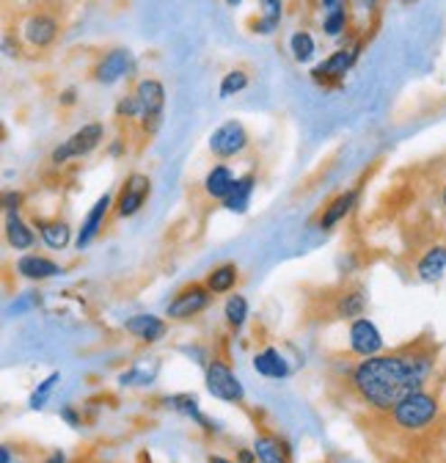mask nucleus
Listing matches in <instances>:
<instances>
[{
    "instance_id": "obj_1",
    "label": "nucleus",
    "mask_w": 446,
    "mask_h": 463,
    "mask_svg": "<svg viewBox=\"0 0 446 463\" xmlns=\"http://www.w3.org/2000/svg\"><path fill=\"white\" fill-rule=\"evenodd\" d=\"M435 373V345L411 342L397 351L353 362L348 389L372 414H388L408 394L427 386Z\"/></svg>"
},
{
    "instance_id": "obj_2",
    "label": "nucleus",
    "mask_w": 446,
    "mask_h": 463,
    "mask_svg": "<svg viewBox=\"0 0 446 463\" xmlns=\"http://www.w3.org/2000/svg\"><path fill=\"white\" fill-rule=\"evenodd\" d=\"M392 422V428L403 436H419L424 430H430L438 417H441V400L435 392L419 389L413 394H408L403 402H397L388 414H380Z\"/></svg>"
},
{
    "instance_id": "obj_3",
    "label": "nucleus",
    "mask_w": 446,
    "mask_h": 463,
    "mask_svg": "<svg viewBox=\"0 0 446 463\" xmlns=\"http://www.w3.org/2000/svg\"><path fill=\"white\" fill-rule=\"evenodd\" d=\"M102 138H105L102 122H88V125H83L78 133H72L64 144H59V146L52 149L50 163H52V165H64V163H70V160L86 157V155H91V152L102 144Z\"/></svg>"
},
{
    "instance_id": "obj_4",
    "label": "nucleus",
    "mask_w": 446,
    "mask_h": 463,
    "mask_svg": "<svg viewBox=\"0 0 446 463\" xmlns=\"http://www.w3.org/2000/svg\"><path fill=\"white\" fill-rule=\"evenodd\" d=\"M20 36H23V42H25L28 47H33V50H47V47H52L55 42H59V36H61V23H59V17H55L52 12H44V9L28 12V14L23 17V23H20Z\"/></svg>"
},
{
    "instance_id": "obj_5",
    "label": "nucleus",
    "mask_w": 446,
    "mask_h": 463,
    "mask_svg": "<svg viewBox=\"0 0 446 463\" xmlns=\"http://www.w3.org/2000/svg\"><path fill=\"white\" fill-rule=\"evenodd\" d=\"M207 389L212 397H218L223 402H243L246 400V389H243L240 378L232 373V367L223 359L207 362Z\"/></svg>"
},
{
    "instance_id": "obj_6",
    "label": "nucleus",
    "mask_w": 446,
    "mask_h": 463,
    "mask_svg": "<svg viewBox=\"0 0 446 463\" xmlns=\"http://www.w3.org/2000/svg\"><path fill=\"white\" fill-rule=\"evenodd\" d=\"M248 149V130L243 128V122L237 119H229L223 122L218 130H212L209 136V152L220 160H229V157H237Z\"/></svg>"
},
{
    "instance_id": "obj_7",
    "label": "nucleus",
    "mask_w": 446,
    "mask_h": 463,
    "mask_svg": "<svg viewBox=\"0 0 446 463\" xmlns=\"http://www.w3.org/2000/svg\"><path fill=\"white\" fill-rule=\"evenodd\" d=\"M209 301H212V293L207 284H188L169 301L165 315L172 320H190V317L201 315L209 307Z\"/></svg>"
},
{
    "instance_id": "obj_8",
    "label": "nucleus",
    "mask_w": 446,
    "mask_h": 463,
    "mask_svg": "<svg viewBox=\"0 0 446 463\" xmlns=\"http://www.w3.org/2000/svg\"><path fill=\"white\" fill-rule=\"evenodd\" d=\"M135 97L141 102V119H144V130L149 128V133H154L160 128L163 119V105H165V89L160 80L154 78H144L135 86Z\"/></svg>"
},
{
    "instance_id": "obj_9",
    "label": "nucleus",
    "mask_w": 446,
    "mask_h": 463,
    "mask_svg": "<svg viewBox=\"0 0 446 463\" xmlns=\"http://www.w3.org/2000/svg\"><path fill=\"white\" fill-rule=\"evenodd\" d=\"M152 194V180L146 174H130L125 180L119 196H116V207H114V215L116 218H133L149 199Z\"/></svg>"
},
{
    "instance_id": "obj_10",
    "label": "nucleus",
    "mask_w": 446,
    "mask_h": 463,
    "mask_svg": "<svg viewBox=\"0 0 446 463\" xmlns=\"http://www.w3.org/2000/svg\"><path fill=\"white\" fill-rule=\"evenodd\" d=\"M350 354L358 359H369V356L383 354V336L372 320H367V317L350 320Z\"/></svg>"
},
{
    "instance_id": "obj_11",
    "label": "nucleus",
    "mask_w": 446,
    "mask_h": 463,
    "mask_svg": "<svg viewBox=\"0 0 446 463\" xmlns=\"http://www.w3.org/2000/svg\"><path fill=\"white\" fill-rule=\"evenodd\" d=\"M130 61H133L130 50H125V47H114V50H107V52L99 58V61H97V67H94L91 78H94L97 83H102V86H110V83L122 80V78L130 72Z\"/></svg>"
},
{
    "instance_id": "obj_12",
    "label": "nucleus",
    "mask_w": 446,
    "mask_h": 463,
    "mask_svg": "<svg viewBox=\"0 0 446 463\" xmlns=\"http://www.w3.org/2000/svg\"><path fill=\"white\" fill-rule=\"evenodd\" d=\"M110 210H114V196H110V194H105V196H99V199L94 202V207L88 210L86 221L80 223L78 238H75V246H78V249H88V246L99 238V232H102V226H105Z\"/></svg>"
},
{
    "instance_id": "obj_13",
    "label": "nucleus",
    "mask_w": 446,
    "mask_h": 463,
    "mask_svg": "<svg viewBox=\"0 0 446 463\" xmlns=\"http://www.w3.org/2000/svg\"><path fill=\"white\" fill-rule=\"evenodd\" d=\"M356 52H358V47L337 50L333 55H328L320 67L311 70V78H314L317 83H322V80H342V78L348 75V70L356 64Z\"/></svg>"
},
{
    "instance_id": "obj_14",
    "label": "nucleus",
    "mask_w": 446,
    "mask_h": 463,
    "mask_svg": "<svg viewBox=\"0 0 446 463\" xmlns=\"http://www.w3.org/2000/svg\"><path fill=\"white\" fill-rule=\"evenodd\" d=\"M33 229L39 232L42 243L50 249V251H64L72 241V229L67 221H59V218H36Z\"/></svg>"
},
{
    "instance_id": "obj_15",
    "label": "nucleus",
    "mask_w": 446,
    "mask_h": 463,
    "mask_svg": "<svg viewBox=\"0 0 446 463\" xmlns=\"http://www.w3.org/2000/svg\"><path fill=\"white\" fill-rule=\"evenodd\" d=\"M17 273L28 281H44V279H52V276H61L64 268L59 262H52L42 254H23L17 262H14Z\"/></svg>"
},
{
    "instance_id": "obj_16",
    "label": "nucleus",
    "mask_w": 446,
    "mask_h": 463,
    "mask_svg": "<svg viewBox=\"0 0 446 463\" xmlns=\"http://www.w3.org/2000/svg\"><path fill=\"white\" fill-rule=\"evenodd\" d=\"M235 183H237L235 171H232L229 165L218 163V165H212V168L207 171V177H204V194H207L212 202H223V199L229 196V191H232Z\"/></svg>"
},
{
    "instance_id": "obj_17",
    "label": "nucleus",
    "mask_w": 446,
    "mask_h": 463,
    "mask_svg": "<svg viewBox=\"0 0 446 463\" xmlns=\"http://www.w3.org/2000/svg\"><path fill=\"white\" fill-rule=\"evenodd\" d=\"M446 273V243H432L416 262V276L422 281H438Z\"/></svg>"
},
{
    "instance_id": "obj_18",
    "label": "nucleus",
    "mask_w": 446,
    "mask_h": 463,
    "mask_svg": "<svg viewBox=\"0 0 446 463\" xmlns=\"http://www.w3.org/2000/svg\"><path fill=\"white\" fill-rule=\"evenodd\" d=\"M125 331L138 336L141 342H157L165 336L169 326H165V320H160L157 315H135L125 323Z\"/></svg>"
},
{
    "instance_id": "obj_19",
    "label": "nucleus",
    "mask_w": 446,
    "mask_h": 463,
    "mask_svg": "<svg viewBox=\"0 0 446 463\" xmlns=\"http://www.w3.org/2000/svg\"><path fill=\"white\" fill-rule=\"evenodd\" d=\"M356 202H358V188H353V191H348V194H339L337 199H333V202L322 210L320 226L328 232V229H333L337 223H342V221L350 215V210L356 207Z\"/></svg>"
},
{
    "instance_id": "obj_20",
    "label": "nucleus",
    "mask_w": 446,
    "mask_h": 463,
    "mask_svg": "<svg viewBox=\"0 0 446 463\" xmlns=\"http://www.w3.org/2000/svg\"><path fill=\"white\" fill-rule=\"evenodd\" d=\"M254 188H256V177H254V174H243V177H237V183L232 185L229 196L220 202V204H223V210L243 215V213L248 210V204H251Z\"/></svg>"
},
{
    "instance_id": "obj_21",
    "label": "nucleus",
    "mask_w": 446,
    "mask_h": 463,
    "mask_svg": "<svg viewBox=\"0 0 446 463\" xmlns=\"http://www.w3.org/2000/svg\"><path fill=\"white\" fill-rule=\"evenodd\" d=\"M254 370H256L259 375H265V378H273V381L290 375L287 359H284L282 354H278L275 347H265V351H259V354L254 356Z\"/></svg>"
},
{
    "instance_id": "obj_22",
    "label": "nucleus",
    "mask_w": 446,
    "mask_h": 463,
    "mask_svg": "<svg viewBox=\"0 0 446 463\" xmlns=\"http://www.w3.org/2000/svg\"><path fill=\"white\" fill-rule=\"evenodd\" d=\"M6 241L14 251H31L36 243L33 229L20 218V213H9L6 215Z\"/></svg>"
},
{
    "instance_id": "obj_23",
    "label": "nucleus",
    "mask_w": 446,
    "mask_h": 463,
    "mask_svg": "<svg viewBox=\"0 0 446 463\" xmlns=\"http://www.w3.org/2000/svg\"><path fill=\"white\" fill-rule=\"evenodd\" d=\"M364 309H367V293L361 287H350L345 293H339L333 315L339 320H356V317H364Z\"/></svg>"
},
{
    "instance_id": "obj_24",
    "label": "nucleus",
    "mask_w": 446,
    "mask_h": 463,
    "mask_svg": "<svg viewBox=\"0 0 446 463\" xmlns=\"http://www.w3.org/2000/svg\"><path fill=\"white\" fill-rule=\"evenodd\" d=\"M237 279H240L237 265H235V262H223V265H218V268L209 270V276H207L204 284L209 287V293H212V296H223V293H232L235 284H237Z\"/></svg>"
},
{
    "instance_id": "obj_25",
    "label": "nucleus",
    "mask_w": 446,
    "mask_h": 463,
    "mask_svg": "<svg viewBox=\"0 0 446 463\" xmlns=\"http://www.w3.org/2000/svg\"><path fill=\"white\" fill-rule=\"evenodd\" d=\"M165 405H172L174 411H180V414H185V417H190L199 428H204V430H212V422L201 414V409H199V402H196V397H190V394H174V397H169L165 400Z\"/></svg>"
},
{
    "instance_id": "obj_26",
    "label": "nucleus",
    "mask_w": 446,
    "mask_h": 463,
    "mask_svg": "<svg viewBox=\"0 0 446 463\" xmlns=\"http://www.w3.org/2000/svg\"><path fill=\"white\" fill-rule=\"evenodd\" d=\"M262 4V17L251 23L254 33H273L278 28V23H282V0H259Z\"/></svg>"
},
{
    "instance_id": "obj_27",
    "label": "nucleus",
    "mask_w": 446,
    "mask_h": 463,
    "mask_svg": "<svg viewBox=\"0 0 446 463\" xmlns=\"http://www.w3.org/2000/svg\"><path fill=\"white\" fill-rule=\"evenodd\" d=\"M254 452H256L259 463H287V452H284L282 441L273 436H256Z\"/></svg>"
},
{
    "instance_id": "obj_28",
    "label": "nucleus",
    "mask_w": 446,
    "mask_h": 463,
    "mask_svg": "<svg viewBox=\"0 0 446 463\" xmlns=\"http://www.w3.org/2000/svg\"><path fill=\"white\" fill-rule=\"evenodd\" d=\"M290 52H293V58H295L298 64H309L311 58H314V52H317L314 36L309 31H295L290 36Z\"/></svg>"
},
{
    "instance_id": "obj_29",
    "label": "nucleus",
    "mask_w": 446,
    "mask_h": 463,
    "mask_svg": "<svg viewBox=\"0 0 446 463\" xmlns=\"http://www.w3.org/2000/svg\"><path fill=\"white\" fill-rule=\"evenodd\" d=\"M223 315H227V323L235 331H240L246 326V320H248V301L243 296H232L227 301V307H223Z\"/></svg>"
},
{
    "instance_id": "obj_30",
    "label": "nucleus",
    "mask_w": 446,
    "mask_h": 463,
    "mask_svg": "<svg viewBox=\"0 0 446 463\" xmlns=\"http://www.w3.org/2000/svg\"><path fill=\"white\" fill-rule=\"evenodd\" d=\"M251 83V78H248V72L246 70H229L227 75L220 78V97L227 99V97H232V94H240L246 86Z\"/></svg>"
},
{
    "instance_id": "obj_31",
    "label": "nucleus",
    "mask_w": 446,
    "mask_h": 463,
    "mask_svg": "<svg viewBox=\"0 0 446 463\" xmlns=\"http://www.w3.org/2000/svg\"><path fill=\"white\" fill-rule=\"evenodd\" d=\"M59 383H61V375H59V373H52V375H47V378H44V381H42V383L36 386V392L31 394V400H28V405H31V409H33V411H39V409H42V405H44V402L50 400L52 389H55V386H59Z\"/></svg>"
},
{
    "instance_id": "obj_32",
    "label": "nucleus",
    "mask_w": 446,
    "mask_h": 463,
    "mask_svg": "<svg viewBox=\"0 0 446 463\" xmlns=\"http://www.w3.org/2000/svg\"><path fill=\"white\" fill-rule=\"evenodd\" d=\"M345 23H348V9L339 6V9H330V12L325 14L322 28H325L328 36H339V33L345 31Z\"/></svg>"
},
{
    "instance_id": "obj_33",
    "label": "nucleus",
    "mask_w": 446,
    "mask_h": 463,
    "mask_svg": "<svg viewBox=\"0 0 446 463\" xmlns=\"http://www.w3.org/2000/svg\"><path fill=\"white\" fill-rule=\"evenodd\" d=\"M116 116H125V119H138V116H141V102H138V97H135V94L122 97L119 105H116Z\"/></svg>"
},
{
    "instance_id": "obj_34",
    "label": "nucleus",
    "mask_w": 446,
    "mask_h": 463,
    "mask_svg": "<svg viewBox=\"0 0 446 463\" xmlns=\"http://www.w3.org/2000/svg\"><path fill=\"white\" fill-rule=\"evenodd\" d=\"M20 202H23V196L17 191H6L4 194V210H6V215L9 213H17L20 210Z\"/></svg>"
},
{
    "instance_id": "obj_35",
    "label": "nucleus",
    "mask_w": 446,
    "mask_h": 463,
    "mask_svg": "<svg viewBox=\"0 0 446 463\" xmlns=\"http://www.w3.org/2000/svg\"><path fill=\"white\" fill-rule=\"evenodd\" d=\"M44 463H67V455H64L61 449H55V452H50V455L44 458Z\"/></svg>"
},
{
    "instance_id": "obj_36",
    "label": "nucleus",
    "mask_w": 446,
    "mask_h": 463,
    "mask_svg": "<svg viewBox=\"0 0 446 463\" xmlns=\"http://www.w3.org/2000/svg\"><path fill=\"white\" fill-rule=\"evenodd\" d=\"M61 417H64V420H67V422H70L72 428H78V425H80V417H78V414H75L72 409H64V411H61Z\"/></svg>"
},
{
    "instance_id": "obj_37",
    "label": "nucleus",
    "mask_w": 446,
    "mask_h": 463,
    "mask_svg": "<svg viewBox=\"0 0 446 463\" xmlns=\"http://www.w3.org/2000/svg\"><path fill=\"white\" fill-rule=\"evenodd\" d=\"M75 97H78V91H75V89H67V91L61 94V105H72Z\"/></svg>"
},
{
    "instance_id": "obj_38",
    "label": "nucleus",
    "mask_w": 446,
    "mask_h": 463,
    "mask_svg": "<svg viewBox=\"0 0 446 463\" xmlns=\"http://www.w3.org/2000/svg\"><path fill=\"white\" fill-rule=\"evenodd\" d=\"M339 6H345V0H322V9H339Z\"/></svg>"
},
{
    "instance_id": "obj_39",
    "label": "nucleus",
    "mask_w": 446,
    "mask_h": 463,
    "mask_svg": "<svg viewBox=\"0 0 446 463\" xmlns=\"http://www.w3.org/2000/svg\"><path fill=\"white\" fill-rule=\"evenodd\" d=\"M240 460H243V463H254V460H256V452H248V449H240Z\"/></svg>"
},
{
    "instance_id": "obj_40",
    "label": "nucleus",
    "mask_w": 446,
    "mask_h": 463,
    "mask_svg": "<svg viewBox=\"0 0 446 463\" xmlns=\"http://www.w3.org/2000/svg\"><path fill=\"white\" fill-rule=\"evenodd\" d=\"M207 463H235V460H227V458H218V455H209Z\"/></svg>"
},
{
    "instance_id": "obj_41",
    "label": "nucleus",
    "mask_w": 446,
    "mask_h": 463,
    "mask_svg": "<svg viewBox=\"0 0 446 463\" xmlns=\"http://www.w3.org/2000/svg\"><path fill=\"white\" fill-rule=\"evenodd\" d=\"M441 204H443V210H446V183H443V188H441Z\"/></svg>"
},
{
    "instance_id": "obj_42",
    "label": "nucleus",
    "mask_w": 446,
    "mask_h": 463,
    "mask_svg": "<svg viewBox=\"0 0 446 463\" xmlns=\"http://www.w3.org/2000/svg\"><path fill=\"white\" fill-rule=\"evenodd\" d=\"M243 4V0H227V6H232V9H237Z\"/></svg>"
},
{
    "instance_id": "obj_43",
    "label": "nucleus",
    "mask_w": 446,
    "mask_h": 463,
    "mask_svg": "<svg viewBox=\"0 0 446 463\" xmlns=\"http://www.w3.org/2000/svg\"><path fill=\"white\" fill-rule=\"evenodd\" d=\"M403 4H416V0H403Z\"/></svg>"
}]
</instances>
